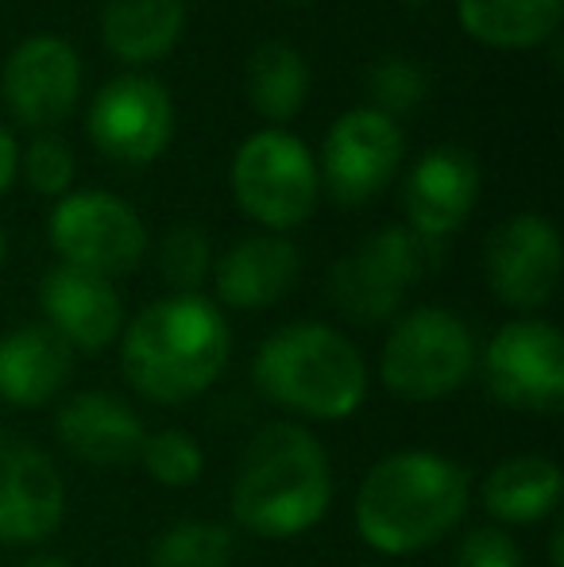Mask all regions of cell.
<instances>
[{
  "label": "cell",
  "instance_id": "cell-13",
  "mask_svg": "<svg viewBox=\"0 0 564 567\" xmlns=\"http://www.w3.org/2000/svg\"><path fill=\"white\" fill-rule=\"evenodd\" d=\"M488 282L503 306L519 313L550 306L561 282V236L537 213H519L499 225L483 251Z\"/></svg>",
  "mask_w": 564,
  "mask_h": 567
},
{
  "label": "cell",
  "instance_id": "cell-30",
  "mask_svg": "<svg viewBox=\"0 0 564 567\" xmlns=\"http://www.w3.org/2000/svg\"><path fill=\"white\" fill-rule=\"evenodd\" d=\"M16 166H20V155H16V140L8 135V127L0 124V194L12 186Z\"/></svg>",
  "mask_w": 564,
  "mask_h": 567
},
{
  "label": "cell",
  "instance_id": "cell-5",
  "mask_svg": "<svg viewBox=\"0 0 564 567\" xmlns=\"http://www.w3.org/2000/svg\"><path fill=\"white\" fill-rule=\"evenodd\" d=\"M444 262V239H429L410 225L379 228L352 255L332 262L329 301L356 324H387L399 317L407 290L425 282Z\"/></svg>",
  "mask_w": 564,
  "mask_h": 567
},
{
  "label": "cell",
  "instance_id": "cell-27",
  "mask_svg": "<svg viewBox=\"0 0 564 567\" xmlns=\"http://www.w3.org/2000/svg\"><path fill=\"white\" fill-rule=\"evenodd\" d=\"M429 93V78L418 62L410 59H383L368 70V97L376 113L383 116H407L414 113Z\"/></svg>",
  "mask_w": 564,
  "mask_h": 567
},
{
  "label": "cell",
  "instance_id": "cell-22",
  "mask_svg": "<svg viewBox=\"0 0 564 567\" xmlns=\"http://www.w3.org/2000/svg\"><path fill=\"white\" fill-rule=\"evenodd\" d=\"M460 28L499 51H526L557 35L561 0H457Z\"/></svg>",
  "mask_w": 564,
  "mask_h": 567
},
{
  "label": "cell",
  "instance_id": "cell-19",
  "mask_svg": "<svg viewBox=\"0 0 564 567\" xmlns=\"http://www.w3.org/2000/svg\"><path fill=\"white\" fill-rule=\"evenodd\" d=\"M74 351L47 324H20L0 337V402L12 410H39L66 390Z\"/></svg>",
  "mask_w": 564,
  "mask_h": 567
},
{
  "label": "cell",
  "instance_id": "cell-7",
  "mask_svg": "<svg viewBox=\"0 0 564 567\" xmlns=\"http://www.w3.org/2000/svg\"><path fill=\"white\" fill-rule=\"evenodd\" d=\"M233 194L256 225L271 231L298 228L317 205V163L298 135L264 127L236 151Z\"/></svg>",
  "mask_w": 564,
  "mask_h": 567
},
{
  "label": "cell",
  "instance_id": "cell-28",
  "mask_svg": "<svg viewBox=\"0 0 564 567\" xmlns=\"http://www.w3.org/2000/svg\"><path fill=\"white\" fill-rule=\"evenodd\" d=\"M20 166L28 186L43 197H66L70 182H74V155L59 135H35Z\"/></svg>",
  "mask_w": 564,
  "mask_h": 567
},
{
  "label": "cell",
  "instance_id": "cell-18",
  "mask_svg": "<svg viewBox=\"0 0 564 567\" xmlns=\"http://www.w3.org/2000/svg\"><path fill=\"white\" fill-rule=\"evenodd\" d=\"M301 275V255L290 239L264 231L228 247L213 259V290L228 309H267L294 290Z\"/></svg>",
  "mask_w": 564,
  "mask_h": 567
},
{
  "label": "cell",
  "instance_id": "cell-11",
  "mask_svg": "<svg viewBox=\"0 0 564 567\" xmlns=\"http://www.w3.org/2000/svg\"><path fill=\"white\" fill-rule=\"evenodd\" d=\"M174 132L171 93L155 78L129 74L109 82L90 105V140L124 166L155 163Z\"/></svg>",
  "mask_w": 564,
  "mask_h": 567
},
{
  "label": "cell",
  "instance_id": "cell-15",
  "mask_svg": "<svg viewBox=\"0 0 564 567\" xmlns=\"http://www.w3.org/2000/svg\"><path fill=\"white\" fill-rule=\"evenodd\" d=\"M39 306L47 313V329L59 332L70 351L93 355L113 348L124 332V301L116 286L66 262L47 270L39 286Z\"/></svg>",
  "mask_w": 564,
  "mask_h": 567
},
{
  "label": "cell",
  "instance_id": "cell-24",
  "mask_svg": "<svg viewBox=\"0 0 564 567\" xmlns=\"http://www.w3.org/2000/svg\"><path fill=\"white\" fill-rule=\"evenodd\" d=\"M236 533L221 522H174L151 545V567H233Z\"/></svg>",
  "mask_w": 564,
  "mask_h": 567
},
{
  "label": "cell",
  "instance_id": "cell-9",
  "mask_svg": "<svg viewBox=\"0 0 564 567\" xmlns=\"http://www.w3.org/2000/svg\"><path fill=\"white\" fill-rule=\"evenodd\" d=\"M483 367L491 398L506 410L557 413L564 405V340L545 321H511L488 340Z\"/></svg>",
  "mask_w": 564,
  "mask_h": 567
},
{
  "label": "cell",
  "instance_id": "cell-3",
  "mask_svg": "<svg viewBox=\"0 0 564 567\" xmlns=\"http://www.w3.org/2000/svg\"><path fill=\"white\" fill-rule=\"evenodd\" d=\"M233 522L259 540H290L325 522L332 463L298 421H267L248 441L233 475Z\"/></svg>",
  "mask_w": 564,
  "mask_h": 567
},
{
  "label": "cell",
  "instance_id": "cell-29",
  "mask_svg": "<svg viewBox=\"0 0 564 567\" xmlns=\"http://www.w3.org/2000/svg\"><path fill=\"white\" fill-rule=\"evenodd\" d=\"M452 567H526V556L511 533H503L499 525H480L460 537Z\"/></svg>",
  "mask_w": 564,
  "mask_h": 567
},
{
  "label": "cell",
  "instance_id": "cell-17",
  "mask_svg": "<svg viewBox=\"0 0 564 567\" xmlns=\"http://www.w3.org/2000/svg\"><path fill=\"white\" fill-rule=\"evenodd\" d=\"M480 202V166L464 147H433L407 178L410 228L429 239H449L472 217Z\"/></svg>",
  "mask_w": 564,
  "mask_h": 567
},
{
  "label": "cell",
  "instance_id": "cell-35",
  "mask_svg": "<svg viewBox=\"0 0 564 567\" xmlns=\"http://www.w3.org/2000/svg\"><path fill=\"white\" fill-rule=\"evenodd\" d=\"M356 567H368V564H356Z\"/></svg>",
  "mask_w": 564,
  "mask_h": 567
},
{
  "label": "cell",
  "instance_id": "cell-6",
  "mask_svg": "<svg viewBox=\"0 0 564 567\" xmlns=\"http://www.w3.org/2000/svg\"><path fill=\"white\" fill-rule=\"evenodd\" d=\"M475 359L480 348L464 317L441 306H422L391 324L379 355V379L394 398L437 402L472 379Z\"/></svg>",
  "mask_w": 564,
  "mask_h": 567
},
{
  "label": "cell",
  "instance_id": "cell-4",
  "mask_svg": "<svg viewBox=\"0 0 564 567\" xmlns=\"http://www.w3.org/2000/svg\"><path fill=\"white\" fill-rule=\"evenodd\" d=\"M252 382L301 421H348L368 402V363L345 332L298 321L271 332L252 359Z\"/></svg>",
  "mask_w": 564,
  "mask_h": 567
},
{
  "label": "cell",
  "instance_id": "cell-10",
  "mask_svg": "<svg viewBox=\"0 0 564 567\" xmlns=\"http://www.w3.org/2000/svg\"><path fill=\"white\" fill-rule=\"evenodd\" d=\"M402 163V127L376 109H352L329 127L321 178L337 205H363L383 194Z\"/></svg>",
  "mask_w": 564,
  "mask_h": 567
},
{
  "label": "cell",
  "instance_id": "cell-20",
  "mask_svg": "<svg viewBox=\"0 0 564 567\" xmlns=\"http://www.w3.org/2000/svg\"><path fill=\"white\" fill-rule=\"evenodd\" d=\"M480 498L499 525H537L561 502V467L550 455H511L488 471Z\"/></svg>",
  "mask_w": 564,
  "mask_h": 567
},
{
  "label": "cell",
  "instance_id": "cell-14",
  "mask_svg": "<svg viewBox=\"0 0 564 567\" xmlns=\"http://www.w3.org/2000/svg\"><path fill=\"white\" fill-rule=\"evenodd\" d=\"M82 59L59 35H31L12 51L4 66V101L20 124L54 127L78 105Z\"/></svg>",
  "mask_w": 564,
  "mask_h": 567
},
{
  "label": "cell",
  "instance_id": "cell-8",
  "mask_svg": "<svg viewBox=\"0 0 564 567\" xmlns=\"http://www.w3.org/2000/svg\"><path fill=\"white\" fill-rule=\"evenodd\" d=\"M51 244L66 267L101 278H121L147 255V228L129 202L101 189L66 194L51 213Z\"/></svg>",
  "mask_w": 564,
  "mask_h": 567
},
{
  "label": "cell",
  "instance_id": "cell-31",
  "mask_svg": "<svg viewBox=\"0 0 564 567\" xmlns=\"http://www.w3.org/2000/svg\"><path fill=\"white\" fill-rule=\"evenodd\" d=\"M550 567H564V525H557L550 537Z\"/></svg>",
  "mask_w": 564,
  "mask_h": 567
},
{
  "label": "cell",
  "instance_id": "cell-25",
  "mask_svg": "<svg viewBox=\"0 0 564 567\" xmlns=\"http://www.w3.org/2000/svg\"><path fill=\"white\" fill-rule=\"evenodd\" d=\"M136 460L158 486H171V491H186L205 475V452L186 429H155V433H147Z\"/></svg>",
  "mask_w": 564,
  "mask_h": 567
},
{
  "label": "cell",
  "instance_id": "cell-26",
  "mask_svg": "<svg viewBox=\"0 0 564 567\" xmlns=\"http://www.w3.org/2000/svg\"><path fill=\"white\" fill-rule=\"evenodd\" d=\"M158 275L174 293H197L213 275V247L209 236L194 225H178L158 244Z\"/></svg>",
  "mask_w": 564,
  "mask_h": 567
},
{
  "label": "cell",
  "instance_id": "cell-2",
  "mask_svg": "<svg viewBox=\"0 0 564 567\" xmlns=\"http://www.w3.org/2000/svg\"><path fill=\"white\" fill-rule=\"evenodd\" d=\"M121 371L140 398L186 405L225 374L233 332L217 301L202 293H171L151 301L121 332Z\"/></svg>",
  "mask_w": 564,
  "mask_h": 567
},
{
  "label": "cell",
  "instance_id": "cell-1",
  "mask_svg": "<svg viewBox=\"0 0 564 567\" xmlns=\"http://www.w3.org/2000/svg\"><path fill=\"white\" fill-rule=\"evenodd\" d=\"M472 506V475L452 455L391 452L356 491V533L379 556H414L444 540Z\"/></svg>",
  "mask_w": 564,
  "mask_h": 567
},
{
  "label": "cell",
  "instance_id": "cell-16",
  "mask_svg": "<svg viewBox=\"0 0 564 567\" xmlns=\"http://www.w3.org/2000/svg\"><path fill=\"white\" fill-rule=\"evenodd\" d=\"M54 436L74 460L90 467H124L140 455L147 436L143 417L109 390H78L54 410Z\"/></svg>",
  "mask_w": 564,
  "mask_h": 567
},
{
  "label": "cell",
  "instance_id": "cell-21",
  "mask_svg": "<svg viewBox=\"0 0 564 567\" xmlns=\"http://www.w3.org/2000/svg\"><path fill=\"white\" fill-rule=\"evenodd\" d=\"M186 23V0H105L101 8V39L109 54L143 66L174 51Z\"/></svg>",
  "mask_w": 564,
  "mask_h": 567
},
{
  "label": "cell",
  "instance_id": "cell-12",
  "mask_svg": "<svg viewBox=\"0 0 564 567\" xmlns=\"http://www.w3.org/2000/svg\"><path fill=\"white\" fill-rule=\"evenodd\" d=\"M66 517V483L43 449L0 429V545H43Z\"/></svg>",
  "mask_w": 564,
  "mask_h": 567
},
{
  "label": "cell",
  "instance_id": "cell-33",
  "mask_svg": "<svg viewBox=\"0 0 564 567\" xmlns=\"http://www.w3.org/2000/svg\"><path fill=\"white\" fill-rule=\"evenodd\" d=\"M402 4H407V8H410V12H422V8L429 4V0H402Z\"/></svg>",
  "mask_w": 564,
  "mask_h": 567
},
{
  "label": "cell",
  "instance_id": "cell-32",
  "mask_svg": "<svg viewBox=\"0 0 564 567\" xmlns=\"http://www.w3.org/2000/svg\"><path fill=\"white\" fill-rule=\"evenodd\" d=\"M23 567H74V564L62 560V556H35V560H28Z\"/></svg>",
  "mask_w": 564,
  "mask_h": 567
},
{
  "label": "cell",
  "instance_id": "cell-23",
  "mask_svg": "<svg viewBox=\"0 0 564 567\" xmlns=\"http://www.w3.org/2000/svg\"><path fill=\"white\" fill-rule=\"evenodd\" d=\"M248 105L271 124H286L301 113L309 97V66L290 43H259L244 70Z\"/></svg>",
  "mask_w": 564,
  "mask_h": 567
},
{
  "label": "cell",
  "instance_id": "cell-34",
  "mask_svg": "<svg viewBox=\"0 0 564 567\" xmlns=\"http://www.w3.org/2000/svg\"><path fill=\"white\" fill-rule=\"evenodd\" d=\"M0 262H4V231H0Z\"/></svg>",
  "mask_w": 564,
  "mask_h": 567
}]
</instances>
